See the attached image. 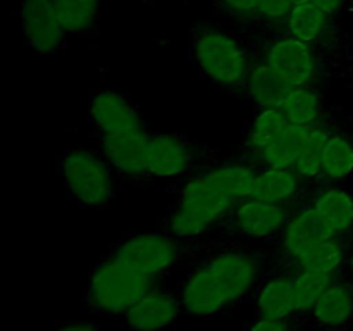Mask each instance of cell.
<instances>
[{
	"label": "cell",
	"mask_w": 353,
	"mask_h": 331,
	"mask_svg": "<svg viewBox=\"0 0 353 331\" xmlns=\"http://www.w3.org/2000/svg\"><path fill=\"white\" fill-rule=\"evenodd\" d=\"M109 255L159 281L178 274L186 276L205 257L200 247L178 240L169 233L131 234L114 245Z\"/></svg>",
	"instance_id": "2"
},
{
	"label": "cell",
	"mask_w": 353,
	"mask_h": 331,
	"mask_svg": "<svg viewBox=\"0 0 353 331\" xmlns=\"http://www.w3.org/2000/svg\"><path fill=\"white\" fill-rule=\"evenodd\" d=\"M293 272V292H295V317L303 324L309 319L310 312L316 303L326 292L336 276L323 274L312 271H292Z\"/></svg>",
	"instance_id": "24"
},
{
	"label": "cell",
	"mask_w": 353,
	"mask_h": 331,
	"mask_svg": "<svg viewBox=\"0 0 353 331\" xmlns=\"http://www.w3.org/2000/svg\"><path fill=\"white\" fill-rule=\"evenodd\" d=\"M168 331H178V330H174V328H171V330H168Z\"/></svg>",
	"instance_id": "37"
},
{
	"label": "cell",
	"mask_w": 353,
	"mask_h": 331,
	"mask_svg": "<svg viewBox=\"0 0 353 331\" xmlns=\"http://www.w3.org/2000/svg\"><path fill=\"white\" fill-rule=\"evenodd\" d=\"M312 2L317 3L321 9L326 10L327 14H331V16H333V14L340 12L341 7L345 6V2H347V0H312Z\"/></svg>",
	"instance_id": "34"
},
{
	"label": "cell",
	"mask_w": 353,
	"mask_h": 331,
	"mask_svg": "<svg viewBox=\"0 0 353 331\" xmlns=\"http://www.w3.org/2000/svg\"><path fill=\"white\" fill-rule=\"evenodd\" d=\"M293 86H290L268 62L264 57L252 61L250 72L247 79V92L248 99L257 103L261 109H269V107H281L286 97L292 93Z\"/></svg>",
	"instance_id": "18"
},
{
	"label": "cell",
	"mask_w": 353,
	"mask_h": 331,
	"mask_svg": "<svg viewBox=\"0 0 353 331\" xmlns=\"http://www.w3.org/2000/svg\"><path fill=\"white\" fill-rule=\"evenodd\" d=\"M288 119L281 107H269L262 109L254 121L250 123L247 134V148L252 150V154L259 155L262 150L274 143L279 138V134L288 128Z\"/></svg>",
	"instance_id": "26"
},
{
	"label": "cell",
	"mask_w": 353,
	"mask_h": 331,
	"mask_svg": "<svg viewBox=\"0 0 353 331\" xmlns=\"http://www.w3.org/2000/svg\"><path fill=\"white\" fill-rule=\"evenodd\" d=\"M236 202L205 174L193 176L179 190L174 209L168 217V233L178 240H195L219 221H226Z\"/></svg>",
	"instance_id": "4"
},
{
	"label": "cell",
	"mask_w": 353,
	"mask_h": 331,
	"mask_svg": "<svg viewBox=\"0 0 353 331\" xmlns=\"http://www.w3.org/2000/svg\"><path fill=\"white\" fill-rule=\"evenodd\" d=\"M305 324L296 317H290V319H264V317H257L245 331H302Z\"/></svg>",
	"instance_id": "30"
},
{
	"label": "cell",
	"mask_w": 353,
	"mask_h": 331,
	"mask_svg": "<svg viewBox=\"0 0 353 331\" xmlns=\"http://www.w3.org/2000/svg\"><path fill=\"white\" fill-rule=\"evenodd\" d=\"M154 134L145 126L100 134V150L110 168L131 178H147V154Z\"/></svg>",
	"instance_id": "11"
},
{
	"label": "cell",
	"mask_w": 353,
	"mask_h": 331,
	"mask_svg": "<svg viewBox=\"0 0 353 331\" xmlns=\"http://www.w3.org/2000/svg\"><path fill=\"white\" fill-rule=\"evenodd\" d=\"M54 7L65 33L85 34L99 21L100 0H54Z\"/></svg>",
	"instance_id": "27"
},
{
	"label": "cell",
	"mask_w": 353,
	"mask_h": 331,
	"mask_svg": "<svg viewBox=\"0 0 353 331\" xmlns=\"http://www.w3.org/2000/svg\"><path fill=\"white\" fill-rule=\"evenodd\" d=\"M190 45L196 66L210 81L233 93L247 88L252 61L236 38L219 28L202 24L192 28Z\"/></svg>",
	"instance_id": "5"
},
{
	"label": "cell",
	"mask_w": 353,
	"mask_h": 331,
	"mask_svg": "<svg viewBox=\"0 0 353 331\" xmlns=\"http://www.w3.org/2000/svg\"><path fill=\"white\" fill-rule=\"evenodd\" d=\"M347 265H348V269H350V272H352V276H353V250L350 252V254H348Z\"/></svg>",
	"instance_id": "35"
},
{
	"label": "cell",
	"mask_w": 353,
	"mask_h": 331,
	"mask_svg": "<svg viewBox=\"0 0 353 331\" xmlns=\"http://www.w3.org/2000/svg\"><path fill=\"white\" fill-rule=\"evenodd\" d=\"M292 214L285 203L257 199L238 200L226 217L230 230L248 241H262L281 233Z\"/></svg>",
	"instance_id": "10"
},
{
	"label": "cell",
	"mask_w": 353,
	"mask_h": 331,
	"mask_svg": "<svg viewBox=\"0 0 353 331\" xmlns=\"http://www.w3.org/2000/svg\"><path fill=\"white\" fill-rule=\"evenodd\" d=\"M159 283V279L107 255L93 268L88 292L81 302L95 316L123 317Z\"/></svg>",
	"instance_id": "3"
},
{
	"label": "cell",
	"mask_w": 353,
	"mask_h": 331,
	"mask_svg": "<svg viewBox=\"0 0 353 331\" xmlns=\"http://www.w3.org/2000/svg\"><path fill=\"white\" fill-rule=\"evenodd\" d=\"M303 178L290 168H264L257 172L250 199L286 203L300 195Z\"/></svg>",
	"instance_id": "19"
},
{
	"label": "cell",
	"mask_w": 353,
	"mask_h": 331,
	"mask_svg": "<svg viewBox=\"0 0 353 331\" xmlns=\"http://www.w3.org/2000/svg\"><path fill=\"white\" fill-rule=\"evenodd\" d=\"M276 250L259 241L231 245L210 250L199 265L179 283L183 312L192 319L226 316L250 295H257L265 279L276 271Z\"/></svg>",
	"instance_id": "1"
},
{
	"label": "cell",
	"mask_w": 353,
	"mask_h": 331,
	"mask_svg": "<svg viewBox=\"0 0 353 331\" xmlns=\"http://www.w3.org/2000/svg\"><path fill=\"white\" fill-rule=\"evenodd\" d=\"M203 174L234 200L250 199L257 171L248 164H224L207 169Z\"/></svg>",
	"instance_id": "23"
},
{
	"label": "cell",
	"mask_w": 353,
	"mask_h": 331,
	"mask_svg": "<svg viewBox=\"0 0 353 331\" xmlns=\"http://www.w3.org/2000/svg\"><path fill=\"white\" fill-rule=\"evenodd\" d=\"M52 331H100V326L97 321L78 319V321H64V323H59Z\"/></svg>",
	"instance_id": "33"
},
{
	"label": "cell",
	"mask_w": 353,
	"mask_h": 331,
	"mask_svg": "<svg viewBox=\"0 0 353 331\" xmlns=\"http://www.w3.org/2000/svg\"><path fill=\"white\" fill-rule=\"evenodd\" d=\"M293 6H299V3H305V2H312V0H290Z\"/></svg>",
	"instance_id": "36"
},
{
	"label": "cell",
	"mask_w": 353,
	"mask_h": 331,
	"mask_svg": "<svg viewBox=\"0 0 353 331\" xmlns=\"http://www.w3.org/2000/svg\"><path fill=\"white\" fill-rule=\"evenodd\" d=\"M330 238L336 237L331 234V231L324 226V223L310 205L292 214L286 226L279 233V245L276 250L279 265L290 269L300 255Z\"/></svg>",
	"instance_id": "12"
},
{
	"label": "cell",
	"mask_w": 353,
	"mask_h": 331,
	"mask_svg": "<svg viewBox=\"0 0 353 331\" xmlns=\"http://www.w3.org/2000/svg\"><path fill=\"white\" fill-rule=\"evenodd\" d=\"M281 110L285 112L290 124L316 126L324 112L323 95L312 86L293 88L285 102L281 103Z\"/></svg>",
	"instance_id": "25"
},
{
	"label": "cell",
	"mask_w": 353,
	"mask_h": 331,
	"mask_svg": "<svg viewBox=\"0 0 353 331\" xmlns=\"http://www.w3.org/2000/svg\"><path fill=\"white\" fill-rule=\"evenodd\" d=\"M205 145L179 134H154L147 154V178L174 179L205 168Z\"/></svg>",
	"instance_id": "7"
},
{
	"label": "cell",
	"mask_w": 353,
	"mask_h": 331,
	"mask_svg": "<svg viewBox=\"0 0 353 331\" xmlns=\"http://www.w3.org/2000/svg\"><path fill=\"white\" fill-rule=\"evenodd\" d=\"M262 57L293 88L312 86L321 74V62L312 45L292 34L272 41Z\"/></svg>",
	"instance_id": "9"
},
{
	"label": "cell",
	"mask_w": 353,
	"mask_h": 331,
	"mask_svg": "<svg viewBox=\"0 0 353 331\" xmlns=\"http://www.w3.org/2000/svg\"><path fill=\"white\" fill-rule=\"evenodd\" d=\"M255 316L264 319H290L295 317V292L293 272H272L255 295Z\"/></svg>",
	"instance_id": "16"
},
{
	"label": "cell",
	"mask_w": 353,
	"mask_h": 331,
	"mask_svg": "<svg viewBox=\"0 0 353 331\" xmlns=\"http://www.w3.org/2000/svg\"><path fill=\"white\" fill-rule=\"evenodd\" d=\"M333 134V131L324 124H316L310 130L309 138L296 159L293 171L302 176L303 179H312L321 174L323 171V150L326 145L327 138Z\"/></svg>",
	"instance_id": "29"
},
{
	"label": "cell",
	"mask_w": 353,
	"mask_h": 331,
	"mask_svg": "<svg viewBox=\"0 0 353 331\" xmlns=\"http://www.w3.org/2000/svg\"><path fill=\"white\" fill-rule=\"evenodd\" d=\"M224 10L231 14L259 12V0H217Z\"/></svg>",
	"instance_id": "32"
},
{
	"label": "cell",
	"mask_w": 353,
	"mask_h": 331,
	"mask_svg": "<svg viewBox=\"0 0 353 331\" xmlns=\"http://www.w3.org/2000/svg\"><path fill=\"white\" fill-rule=\"evenodd\" d=\"M185 316L179 285H155L124 312L121 323L128 331H168Z\"/></svg>",
	"instance_id": "8"
},
{
	"label": "cell",
	"mask_w": 353,
	"mask_h": 331,
	"mask_svg": "<svg viewBox=\"0 0 353 331\" xmlns=\"http://www.w3.org/2000/svg\"><path fill=\"white\" fill-rule=\"evenodd\" d=\"M19 17L24 38L37 54L47 55L61 47L65 30L55 12L54 0H23Z\"/></svg>",
	"instance_id": "13"
},
{
	"label": "cell",
	"mask_w": 353,
	"mask_h": 331,
	"mask_svg": "<svg viewBox=\"0 0 353 331\" xmlns=\"http://www.w3.org/2000/svg\"><path fill=\"white\" fill-rule=\"evenodd\" d=\"M353 171V141L345 134H331L323 150V171L331 181L348 178Z\"/></svg>",
	"instance_id": "28"
},
{
	"label": "cell",
	"mask_w": 353,
	"mask_h": 331,
	"mask_svg": "<svg viewBox=\"0 0 353 331\" xmlns=\"http://www.w3.org/2000/svg\"><path fill=\"white\" fill-rule=\"evenodd\" d=\"M352 321L353 286L336 276L316 303L305 326L317 331H340L345 330Z\"/></svg>",
	"instance_id": "15"
},
{
	"label": "cell",
	"mask_w": 353,
	"mask_h": 331,
	"mask_svg": "<svg viewBox=\"0 0 353 331\" xmlns=\"http://www.w3.org/2000/svg\"><path fill=\"white\" fill-rule=\"evenodd\" d=\"M109 166L103 155L72 145L62 154L59 172L68 193L79 205L100 209L112 199L114 185Z\"/></svg>",
	"instance_id": "6"
},
{
	"label": "cell",
	"mask_w": 353,
	"mask_h": 331,
	"mask_svg": "<svg viewBox=\"0 0 353 331\" xmlns=\"http://www.w3.org/2000/svg\"><path fill=\"white\" fill-rule=\"evenodd\" d=\"M331 14L321 9L317 3L305 2L293 6L286 19L288 33L303 43H317L330 30Z\"/></svg>",
	"instance_id": "22"
},
{
	"label": "cell",
	"mask_w": 353,
	"mask_h": 331,
	"mask_svg": "<svg viewBox=\"0 0 353 331\" xmlns=\"http://www.w3.org/2000/svg\"><path fill=\"white\" fill-rule=\"evenodd\" d=\"M312 126H299L288 124L285 131L279 134L274 143L269 145L265 150L257 155L259 162L264 168H290L293 169L307 138H309Z\"/></svg>",
	"instance_id": "21"
},
{
	"label": "cell",
	"mask_w": 353,
	"mask_h": 331,
	"mask_svg": "<svg viewBox=\"0 0 353 331\" xmlns=\"http://www.w3.org/2000/svg\"><path fill=\"white\" fill-rule=\"evenodd\" d=\"M292 7L290 0H259V14L272 21L288 19Z\"/></svg>",
	"instance_id": "31"
},
{
	"label": "cell",
	"mask_w": 353,
	"mask_h": 331,
	"mask_svg": "<svg viewBox=\"0 0 353 331\" xmlns=\"http://www.w3.org/2000/svg\"><path fill=\"white\" fill-rule=\"evenodd\" d=\"M88 116L99 134L143 126L138 106L119 90H97L90 97Z\"/></svg>",
	"instance_id": "14"
},
{
	"label": "cell",
	"mask_w": 353,
	"mask_h": 331,
	"mask_svg": "<svg viewBox=\"0 0 353 331\" xmlns=\"http://www.w3.org/2000/svg\"><path fill=\"white\" fill-rule=\"evenodd\" d=\"M348 254L347 245L341 238H330L326 241H321L319 245L310 248L303 255H300L290 271H312L323 272V274L338 276L343 265H347Z\"/></svg>",
	"instance_id": "20"
},
{
	"label": "cell",
	"mask_w": 353,
	"mask_h": 331,
	"mask_svg": "<svg viewBox=\"0 0 353 331\" xmlns=\"http://www.w3.org/2000/svg\"><path fill=\"white\" fill-rule=\"evenodd\" d=\"M324 226L336 238L353 230V195L338 186H326L314 195L310 203Z\"/></svg>",
	"instance_id": "17"
}]
</instances>
